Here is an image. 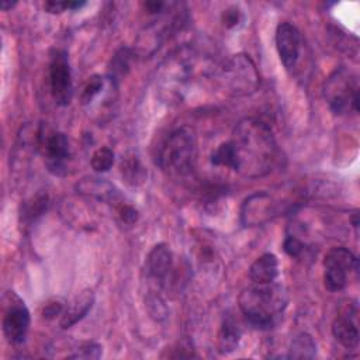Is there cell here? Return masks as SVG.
Wrapping results in <instances>:
<instances>
[{
	"label": "cell",
	"instance_id": "cell-1",
	"mask_svg": "<svg viewBox=\"0 0 360 360\" xmlns=\"http://www.w3.org/2000/svg\"><path fill=\"white\" fill-rule=\"evenodd\" d=\"M233 152V172L248 179L269 174L277 162V142L270 127L257 118L240 120L229 139Z\"/></svg>",
	"mask_w": 360,
	"mask_h": 360
},
{
	"label": "cell",
	"instance_id": "cell-2",
	"mask_svg": "<svg viewBox=\"0 0 360 360\" xmlns=\"http://www.w3.org/2000/svg\"><path fill=\"white\" fill-rule=\"evenodd\" d=\"M238 302L250 326L267 330L280 322L288 304V292L281 284H255L240 292Z\"/></svg>",
	"mask_w": 360,
	"mask_h": 360
},
{
	"label": "cell",
	"instance_id": "cell-3",
	"mask_svg": "<svg viewBox=\"0 0 360 360\" xmlns=\"http://www.w3.org/2000/svg\"><path fill=\"white\" fill-rule=\"evenodd\" d=\"M198 156L197 135L191 127L183 125L169 134L158 155L159 167L174 177H184L195 169Z\"/></svg>",
	"mask_w": 360,
	"mask_h": 360
},
{
	"label": "cell",
	"instance_id": "cell-4",
	"mask_svg": "<svg viewBox=\"0 0 360 360\" xmlns=\"http://www.w3.org/2000/svg\"><path fill=\"white\" fill-rule=\"evenodd\" d=\"M322 91L335 115L359 112V80L346 66L335 69L326 77Z\"/></svg>",
	"mask_w": 360,
	"mask_h": 360
},
{
	"label": "cell",
	"instance_id": "cell-5",
	"mask_svg": "<svg viewBox=\"0 0 360 360\" xmlns=\"http://www.w3.org/2000/svg\"><path fill=\"white\" fill-rule=\"evenodd\" d=\"M219 82L228 94L243 97L250 96L259 89L260 75L249 55L235 53L221 66Z\"/></svg>",
	"mask_w": 360,
	"mask_h": 360
},
{
	"label": "cell",
	"instance_id": "cell-6",
	"mask_svg": "<svg viewBox=\"0 0 360 360\" xmlns=\"http://www.w3.org/2000/svg\"><path fill=\"white\" fill-rule=\"evenodd\" d=\"M37 150L44 155L49 172L58 176H63L66 173V163L70 158V148L69 139L63 132L53 131L45 125H38Z\"/></svg>",
	"mask_w": 360,
	"mask_h": 360
},
{
	"label": "cell",
	"instance_id": "cell-7",
	"mask_svg": "<svg viewBox=\"0 0 360 360\" xmlns=\"http://www.w3.org/2000/svg\"><path fill=\"white\" fill-rule=\"evenodd\" d=\"M359 263L356 255L345 246H335L323 257V284L328 291L336 292L346 287L347 276L357 273Z\"/></svg>",
	"mask_w": 360,
	"mask_h": 360
},
{
	"label": "cell",
	"instance_id": "cell-8",
	"mask_svg": "<svg viewBox=\"0 0 360 360\" xmlns=\"http://www.w3.org/2000/svg\"><path fill=\"white\" fill-rule=\"evenodd\" d=\"M51 94L58 105H68L73 96L72 72L65 51H55L49 62Z\"/></svg>",
	"mask_w": 360,
	"mask_h": 360
},
{
	"label": "cell",
	"instance_id": "cell-9",
	"mask_svg": "<svg viewBox=\"0 0 360 360\" xmlns=\"http://www.w3.org/2000/svg\"><path fill=\"white\" fill-rule=\"evenodd\" d=\"M145 271L146 276L160 287L167 288L177 283L173 253L166 243H158L149 250L145 260Z\"/></svg>",
	"mask_w": 360,
	"mask_h": 360
},
{
	"label": "cell",
	"instance_id": "cell-10",
	"mask_svg": "<svg viewBox=\"0 0 360 360\" xmlns=\"http://www.w3.org/2000/svg\"><path fill=\"white\" fill-rule=\"evenodd\" d=\"M30 311L25 307L24 301L17 295L11 294L10 302L4 308L3 315V333L8 343L20 345L25 340L30 329Z\"/></svg>",
	"mask_w": 360,
	"mask_h": 360
},
{
	"label": "cell",
	"instance_id": "cell-11",
	"mask_svg": "<svg viewBox=\"0 0 360 360\" xmlns=\"http://www.w3.org/2000/svg\"><path fill=\"white\" fill-rule=\"evenodd\" d=\"M276 48L281 63L287 70H292L301 56L302 37L300 30L288 22L283 21L276 28Z\"/></svg>",
	"mask_w": 360,
	"mask_h": 360
},
{
	"label": "cell",
	"instance_id": "cell-12",
	"mask_svg": "<svg viewBox=\"0 0 360 360\" xmlns=\"http://www.w3.org/2000/svg\"><path fill=\"white\" fill-rule=\"evenodd\" d=\"M278 212L277 204L269 193L260 191L249 195L240 208V222L243 226L263 225L276 217Z\"/></svg>",
	"mask_w": 360,
	"mask_h": 360
},
{
	"label": "cell",
	"instance_id": "cell-13",
	"mask_svg": "<svg viewBox=\"0 0 360 360\" xmlns=\"http://www.w3.org/2000/svg\"><path fill=\"white\" fill-rule=\"evenodd\" d=\"M357 308L353 311L347 308L345 312H340L332 323L333 338L346 349H356L359 345V328H357Z\"/></svg>",
	"mask_w": 360,
	"mask_h": 360
},
{
	"label": "cell",
	"instance_id": "cell-14",
	"mask_svg": "<svg viewBox=\"0 0 360 360\" xmlns=\"http://www.w3.org/2000/svg\"><path fill=\"white\" fill-rule=\"evenodd\" d=\"M94 304V294L91 290H84L79 295H76L65 308L62 318H60V326L62 329H69L77 322H80L91 309Z\"/></svg>",
	"mask_w": 360,
	"mask_h": 360
},
{
	"label": "cell",
	"instance_id": "cell-15",
	"mask_svg": "<svg viewBox=\"0 0 360 360\" xmlns=\"http://www.w3.org/2000/svg\"><path fill=\"white\" fill-rule=\"evenodd\" d=\"M77 191L80 194H84L87 197L97 198L100 201L105 202H118L120 201V193L118 190L104 179L97 177H86L77 183Z\"/></svg>",
	"mask_w": 360,
	"mask_h": 360
},
{
	"label": "cell",
	"instance_id": "cell-16",
	"mask_svg": "<svg viewBox=\"0 0 360 360\" xmlns=\"http://www.w3.org/2000/svg\"><path fill=\"white\" fill-rule=\"evenodd\" d=\"M278 276V259L273 253L259 256L249 267V277L255 284L274 283Z\"/></svg>",
	"mask_w": 360,
	"mask_h": 360
},
{
	"label": "cell",
	"instance_id": "cell-17",
	"mask_svg": "<svg viewBox=\"0 0 360 360\" xmlns=\"http://www.w3.org/2000/svg\"><path fill=\"white\" fill-rule=\"evenodd\" d=\"M242 338V329L233 316L228 315L224 318L219 333H218V352L222 354L233 352Z\"/></svg>",
	"mask_w": 360,
	"mask_h": 360
},
{
	"label": "cell",
	"instance_id": "cell-18",
	"mask_svg": "<svg viewBox=\"0 0 360 360\" xmlns=\"http://www.w3.org/2000/svg\"><path fill=\"white\" fill-rule=\"evenodd\" d=\"M316 356V343L309 333H298L290 345L288 359H312Z\"/></svg>",
	"mask_w": 360,
	"mask_h": 360
},
{
	"label": "cell",
	"instance_id": "cell-19",
	"mask_svg": "<svg viewBox=\"0 0 360 360\" xmlns=\"http://www.w3.org/2000/svg\"><path fill=\"white\" fill-rule=\"evenodd\" d=\"M49 207V197L46 193H39L32 197L30 201H25L21 207V221L31 224L38 217L45 214Z\"/></svg>",
	"mask_w": 360,
	"mask_h": 360
},
{
	"label": "cell",
	"instance_id": "cell-20",
	"mask_svg": "<svg viewBox=\"0 0 360 360\" xmlns=\"http://www.w3.org/2000/svg\"><path fill=\"white\" fill-rule=\"evenodd\" d=\"M131 59H132L131 49L129 48H120L111 59L108 79H111L112 82L117 83L122 76H125L129 70Z\"/></svg>",
	"mask_w": 360,
	"mask_h": 360
},
{
	"label": "cell",
	"instance_id": "cell-21",
	"mask_svg": "<svg viewBox=\"0 0 360 360\" xmlns=\"http://www.w3.org/2000/svg\"><path fill=\"white\" fill-rule=\"evenodd\" d=\"M121 174H122V179L128 184L138 186V184L143 183V180L146 177V170L143 169V166L141 165V162L136 158L131 156V158H127L125 160H122Z\"/></svg>",
	"mask_w": 360,
	"mask_h": 360
},
{
	"label": "cell",
	"instance_id": "cell-22",
	"mask_svg": "<svg viewBox=\"0 0 360 360\" xmlns=\"http://www.w3.org/2000/svg\"><path fill=\"white\" fill-rule=\"evenodd\" d=\"M114 158H115V155L110 148H107V146L98 148L91 155L90 166L97 173L108 172L114 165Z\"/></svg>",
	"mask_w": 360,
	"mask_h": 360
},
{
	"label": "cell",
	"instance_id": "cell-23",
	"mask_svg": "<svg viewBox=\"0 0 360 360\" xmlns=\"http://www.w3.org/2000/svg\"><path fill=\"white\" fill-rule=\"evenodd\" d=\"M104 87V79L100 75H93L87 79L82 94H80V101L83 105H89L93 103V100L103 91Z\"/></svg>",
	"mask_w": 360,
	"mask_h": 360
},
{
	"label": "cell",
	"instance_id": "cell-24",
	"mask_svg": "<svg viewBox=\"0 0 360 360\" xmlns=\"http://www.w3.org/2000/svg\"><path fill=\"white\" fill-rule=\"evenodd\" d=\"M211 163L214 166H222L233 169V152L229 141L219 143L211 153Z\"/></svg>",
	"mask_w": 360,
	"mask_h": 360
},
{
	"label": "cell",
	"instance_id": "cell-25",
	"mask_svg": "<svg viewBox=\"0 0 360 360\" xmlns=\"http://www.w3.org/2000/svg\"><path fill=\"white\" fill-rule=\"evenodd\" d=\"M103 353L101 345L96 342H84L80 345V347L76 350V353L69 354L70 359H98Z\"/></svg>",
	"mask_w": 360,
	"mask_h": 360
},
{
	"label": "cell",
	"instance_id": "cell-26",
	"mask_svg": "<svg viewBox=\"0 0 360 360\" xmlns=\"http://www.w3.org/2000/svg\"><path fill=\"white\" fill-rule=\"evenodd\" d=\"M146 307L152 316H155L158 321L166 318L167 315V307L163 301V298L158 294H149L146 298Z\"/></svg>",
	"mask_w": 360,
	"mask_h": 360
},
{
	"label": "cell",
	"instance_id": "cell-27",
	"mask_svg": "<svg viewBox=\"0 0 360 360\" xmlns=\"http://www.w3.org/2000/svg\"><path fill=\"white\" fill-rule=\"evenodd\" d=\"M86 3L84 1H59V0H49L44 4V8L48 13L56 14V13H62L66 10H77L80 7H83Z\"/></svg>",
	"mask_w": 360,
	"mask_h": 360
},
{
	"label": "cell",
	"instance_id": "cell-28",
	"mask_svg": "<svg viewBox=\"0 0 360 360\" xmlns=\"http://www.w3.org/2000/svg\"><path fill=\"white\" fill-rule=\"evenodd\" d=\"M221 20H222V24L226 28H235L242 22L243 15H242V11L238 7L232 6V7H228V8L224 10Z\"/></svg>",
	"mask_w": 360,
	"mask_h": 360
},
{
	"label": "cell",
	"instance_id": "cell-29",
	"mask_svg": "<svg viewBox=\"0 0 360 360\" xmlns=\"http://www.w3.org/2000/svg\"><path fill=\"white\" fill-rule=\"evenodd\" d=\"M304 243L294 235H288L283 243V249L290 257H298L304 252Z\"/></svg>",
	"mask_w": 360,
	"mask_h": 360
},
{
	"label": "cell",
	"instance_id": "cell-30",
	"mask_svg": "<svg viewBox=\"0 0 360 360\" xmlns=\"http://www.w3.org/2000/svg\"><path fill=\"white\" fill-rule=\"evenodd\" d=\"M118 217L121 219L122 224H127V225H132L136 222L138 219V211L132 207V205H128V204H124L121 202L118 205Z\"/></svg>",
	"mask_w": 360,
	"mask_h": 360
},
{
	"label": "cell",
	"instance_id": "cell-31",
	"mask_svg": "<svg viewBox=\"0 0 360 360\" xmlns=\"http://www.w3.org/2000/svg\"><path fill=\"white\" fill-rule=\"evenodd\" d=\"M63 305L59 302V301H51L48 302L44 309H42V316L45 319H53L56 318L58 315H62L63 314Z\"/></svg>",
	"mask_w": 360,
	"mask_h": 360
},
{
	"label": "cell",
	"instance_id": "cell-32",
	"mask_svg": "<svg viewBox=\"0 0 360 360\" xmlns=\"http://www.w3.org/2000/svg\"><path fill=\"white\" fill-rule=\"evenodd\" d=\"M143 6L150 14H158V13H162L165 10L166 3H163V1H146Z\"/></svg>",
	"mask_w": 360,
	"mask_h": 360
},
{
	"label": "cell",
	"instance_id": "cell-33",
	"mask_svg": "<svg viewBox=\"0 0 360 360\" xmlns=\"http://www.w3.org/2000/svg\"><path fill=\"white\" fill-rule=\"evenodd\" d=\"M15 4H17L15 1H13V3H11V1H6V0H4V1L1 3V10H3V11H7V10L13 8Z\"/></svg>",
	"mask_w": 360,
	"mask_h": 360
}]
</instances>
